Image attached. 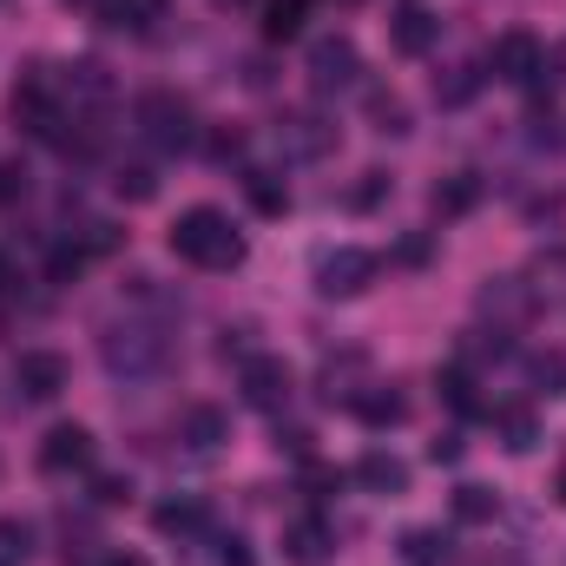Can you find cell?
I'll return each instance as SVG.
<instances>
[{"mask_svg":"<svg viewBox=\"0 0 566 566\" xmlns=\"http://www.w3.org/2000/svg\"><path fill=\"white\" fill-rule=\"evenodd\" d=\"M13 198H27V171L20 165H0V205H13Z\"/></svg>","mask_w":566,"mask_h":566,"instance_id":"obj_30","label":"cell"},{"mask_svg":"<svg viewBox=\"0 0 566 566\" xmlns=\"http://www.w3.org/2000/svg\"><path fill=\"white\" fill-rule=\"evenodd\" d=\"M356 481H363L369 494H409V461H396V454L369 448V454L356 461Z\"/></svg>","mask_w":566,"mask_h":566,"instance_id":"obj_13","label":"cell"},{"mask_svg":"<svg viewBox=\"0 0 566 566\" xmlns=\"http://www.w3.org/2000/svg\"><path fill=\"white\" fill-rule=\"evenodd\" d=\"M434 389H441V402H448V409H461V416H474V409H481V402H474V376H468V369H441V376H434Z\"/></svg>","mask_w":566,"mask_h":566,"instance_id":"obj_20","label":"cell"},{"mask_svg":"<svg viewBox=\"0 0 566 566\" xmlns=\"http://www.w3.org/2000/svg\"><path fill=\"white\" fill-rule=\"evenodd\" d=\"M277 448H290V454L303 461V454H310V428H290V434H277Z\"/></svg>","mask_w":566,"mask_h":566,"instance_id":"obj_32","label":"cell"},{"mask_svg":"<svg viewBox=\"0 0 566 566\" xmlns=\"http://www.w3.org/2000/svg\"><path fill=\"white\" fill-rule=\"evenodd\" d=\"M99 356H106V369H113V376H126V382H151V376L171 363V336H165L158 323L126 316V323H106Z\"/></svg>","mask_w":566,"mask_h":566,"instance_id":"obj_2","label":"cell"},{"mask_svg":"<svg viewBox=\"0 0 566 566\" xmlns=\"http://www.w3.org/2000/svg\"><path fill=\"white\" fill-rule=\"evenodd\" d=\"M474 86H481V80H474V66H461L448 86H434V99H441V106H461V99H474Z\"/></svg>","mask_w":566,"mask_h":566,"instance_id":"obj_26","label":"cell"},{"mask_svg":"<svg viewBox=\"0 0 566 566\" xmlns=\"http://www.w3.org/2000/svg\"><path fill=\"white\" fill-rule=\"evenodd\" d=\"M178 441H191L198 454H218V448L231 441V416L211 409V402H191V409L178 416Z\"/></svg>","mask_w":566,"mask_h":566,"instance_id":"obj_11","label":"cell"},{"mask_svg":"<svg viewBox=\"0 0 566 566\" xmlns=\"http://www.w3.org/2000/svg\"><path fill=\"white\" fill-rule=\"evenodd\" d=\"M133 113H139V133H145L151 145H165V151L191 145V106H185L178 93H145Z\"/></svg>","mask_w":566,"mask_h":566,"instance_id":"obj_6","label":"cell"},{"mask_svg":"<svg viewBox=\"0 0 566 566\" xmlns=\"http://www.w3.org/2000/svg\"><path fill=\"white\" fill-rule=\"evenodd\" d=\"M310 86H316V93H349V86H363V53H356L349 33H329V40L310 46Z\"/></svg>","mask_w":566,"mask_h":566,"instance_id":"obj_4","label":"cell"},{"mask_svg":"<svg viewBox=\"0 0 566 566\" xmlns=\"http://www.w3.org/2000/svg\"><path fill=\"white\" fill-rule=\"evenodd\" d=\"M329 547H336V541H329L323 521H290V527H283V554H290L296 566H323Z\"/></svg>","mask_w":566,"mask_h":566,"instance_id":"obj_14","label":"cell"},{"mask_svg":"<svg viewBox=\"0 0 566 566\" xmlns=\"http://www.w3.org/2000/svg\"><path fill=\"white\" fill-rule=\"evenodd\" d=\"M238 389H244V402H251V409L277 416L296 382H290V363H283V356H264V349H258V356H238Z\"/></svg>","mask_w":566,"mask_h":566,"instance_id":"obj_5","label":"cell"},{"mask_svg":"<svg viewBox=\"0 0 566 566\" xmlns=\"http://www.w3.org/2000/svg\"><path fill=\"white\" fill-rule=\"evenodd\" d=\"M151 527H158V534L191 541V534H205V507H198V501H165V507L151 514Z\"/></svg>","mask_w":566,"mask_h":566,"instance_id":"obj_15","label":"cell"},{"mask_svg":"<svg viewBox=\"0 0 566 566\" xmlns=\"http://www.w3.org/2000/svg\"><path fill=\"white\" fill-rule=\"evenodd\" d=\"M349 409H356V422H363V428H402V422H409V396H402V389H389V382H363Z\"/></svg>","mask_w":566,"mask_h":566,"instance_id":"obj_10","label":"cell"},{"mask_svg":"<svg viewBox=\"0 0 566 566\" xmlns=\"http://www.w3.org/2000/svg\"><path fill=\"white\" fill-rule=\"evenodd\" d=\"M251 205H258L264 218H283V211H290V191H283L271 171H251Z\"/></svg>","mask_w":566,"mask_h":566,"instance_id":"obj_23","label":"cell"},{"mask_svg":"<svg viewBox=\"0 0 566 566\" xmlns=\"http://www.w3.org/2000/svg\"><path fill=\"white\" fill-rule=\"evenodd\" d=\"M277 139H283L290 158H323V151H336V126H323L316 113H290Z\"/></svg>","mask_w":566,"mask_h":566,"instance_id":"obj_12","label":"cell"},{"mask_svg":"<svg viewBox=\"0 0 566 566\" xmlns=\"http://www.w3.org/2000/svg\"><path fill=\"white\" fill-rule=\"evenodd\" d=\"M554 494H560V507H566V461H560V474H554Z\"/></svg>","mask_w":566,"mask_h":566,"instance_id":"obj_35","label":"cell"},{"mask_svg":"<svg viewBox=\"0 0 566 566\" xmlns=\"http://www.w3.org/2000/svg\"><path fill=\"white\" fill-rule=\"evenodd\" d=\"M40 468L46 474H86L93 468V434L80 422H53L46 441H40Z\"/></svg>","mask_w":566,"mask_h":566,"instance_id":"obj_8","label":"cell"},{"mask_svg":"<svg viewBox=\"0 0 566 566\" xmlns=\"http://www.w3.org/2000/svg\"><path fill=\"white\" fill-rule=\"evenodd\" d=\"M501 434H507L514 454H527V448H534V416H527V409H507V416H501Z\"/></svg>","mask_w":566,"mask_h":566,"instance_id":"obj_24","label":"cell"},{"mask_svg":"<svg viewBox=\"0 0 566 566\" xmlns=\"http://www.w3.org/2000/svg\"><path fill=\"white\" fill-rule=\"evenodd\" d=\"M7 296H13V271H7V258H0V310H7Z\"/></svg>","mask_w":566,"mask_h":566,"instance_id":"obj_34","label":"cell"},{"mask_svg":"<svg viewBox=\"0 0 566 566\" xmlns=\"http://www.w3.org/2000/svg\"><path fill=\"white\" fill-rule=\"evenodd\" d=\"M106 566H145V560H106Z\"/></svg>","mask_w":566,"mask_h":566,"instance_id":"obj_36","label":"cell"},{"mask_svg":"<svg viewBox=\"0 0 566 566\" xmlns=\"http://www.w3.org/2000/svg\"><path fill=\"white\" fill-rule=\"evenodd\" d=\"M434 33H441V20L422 13V7H409V13L396 20V46H402V53H428V46H434Z\"/></svg>","mask_w":566,"mask_h":566,"instance_id":"obj_16","label":"cell"},{"mask_svg":"<svg viewBox=\"0 0 566 566\" xmlns=\"http://www.w3.org/2000/svg\"><path fill=\"white\" fill-rule=\"evenodd\" d=\"M369 283H376V251H363V244H343V251L316 258V296H329V303H349Z\"/></svg>","mask_w":566,"mask_h":566,"instance_id":"obj_3","label":"cell"},{"mask_svg":"<svg viewBox=\"0 0 566 566\" xmlns=\"http://www.w3.org/2000/svg\"><path fill=\"white\" fill-rule=\"evenodd\" d=\"M369 119H376V133H389V139L409 133V106H402L396 93H369Z\"/></svg>","mask_w":566,"mask_h":566,"instance_id":"obj_19","label":"cell"},{"mask_svg":"<svg viewBox=\"0 0 566 566\" xmlns=\"http://www.w3.org/2000/svg\"><path fill=\"white\" fill-rule=\"evenodd\" d=\"M126 494H133V488H126L119 474H99V481H93V501H99V507H119Z\"/></svg>","mask_w":566,"mask_h":566,"instance_id":"obj_29","label":"cell"},{"mask_svg":"<svg viewBox=\"0 0 566 566\" xmlns=\"http://www.w3.org/2000/svg\"><path fill=\"white\" fill-rule=\"evenodd\" d=\"M303 33V0H271L264 7V40H296Z\"/></svg>","mask_w":566,"mask_h":566,"instance_id":"obj_21","label":"cell"},{"mask_svg":"<svg viewBox=\"0 0 566 566\" xmlns=\"http://www.w3.org/2000/svg\"><path fill=\"white\" fill-rule=\"evenodd\" d=\"M534 389H547V396H566V363H534Z\"/></svg>","mask_w":566,"mask_h":566,"instance_id":"obj_28","label":"cell"},{"mask_svg":"<svg viewBox=\"0 0 566 566\" xmlns=\"http://www.w3.org/2000/svg\"><path fill=\"white\" fill-rule=\"evenodd\" d=\"M113 185H119V198H133V205H145V198H151V191H158V178H151V171H145V165H126V171H119V178H113Z\"/></svg>","mask_w":566,"mask_h":566,"instance_id":"obj_25","label":"cell"},{"mask_svg":"<svg viewBox=\"0 0 566 566\" xmlns=\"http://www.w3.org/2000/svg\"><path fill=\"white\" fill-rule=\"evenodd\" d=\"M488 66H494L507 86H534V80L547 73V46H541L534 33H501L494 53H488Z\"/></svg>","mask_w":566,"mask_h":566,"instance_id":"obj_7","label":"cell"},{"mask_svg":"<svg viewBox=\"0 0 566 566\" xmlns=\"http://www.w3.org/2000/svg\"><path fill=\"white\" fill-rule=\"evenodd\" d=\"M474 205V178H454L448 191H434V211H468Z\"/></svg>","mask_w":566,"mask_h":566,"instance_id":"obj_27","label":"cell"},{"mask_svg":"<svg viewBox=\"0 0 566 566\" xmlns=\"http://www.w3.org/2000/svg\"><path fill=\"white\" fill-rule=\"evenodd\" d=\"M494 514H501V501H494L488 488H474V481H468V488H454V521L481 527V521H494Z\"/></svg>","mask_w":566,"mask_h":566,"instance_id":"obj_17","label":"cell"},{"mask_svg":"<svg viewBox=\"0 0 566 566\" xmlns=\"http://www.w3.org/2000/svg\"><path fill=\"white\" fill-rule=\"evenodd\" d=\"M33 554V527L27 521H0V566H27Z\"/></svg>","mask_w":566,"mask_h":566,"instance_id":"obj_22","label":"cell"},{"mask_svg":"<svg viewBox=\"0 0 566 566\" xmlns=\"http://www.w3.org/2000/svg\"><path fill=\"white\" fill-rule=\"evenodd\" d=\"M402 560L409 566H441L448 560V541H441L434 527H416V534H402Z\"/></svg>","mask_w":566,"mask_h":566,"instance_id":"obj_18","label":"cell"},{"mask_svg":"<svg viewBox=\"0 0 566 566\" xmlns=\"http://www.w3.org/2000/svg\"><path fill=\"white\" fill-rule=\"evenodd\" d=\"M13 389H20L27 402H53V396L66 389V356H53V349H20Z\"/></svg>","mask_w":566,"mask_h":566,"instance_id":"obj_9","label":"cell"},{"mask_svg":"<svg viewBox=\"0 0 566 566\" xmlns=\"http://www.w3.org/2000/svg\"><path fill=\"white\" fill-rule=\"evenodd\" d=\"M428 454H434V461H461V441H454V434H441V441H434Z\"/></svg>","mask_w":566,"mask_h":566,"instance_id":"obj_33","label":"cell"},{"mask_svg":"<svg viewBox=\"0 0 566 566\" xmlns=\"http://www.w3.org/2000/svg\"><path fill=\"white\" fill-rule=\"evenodd\" d=\"M218 566H251V547H244L238 534H224V541H218Z\"/></svg>","mask_w":566,"mask_h":566,"instance_id":"obj_31","label":"cell"},{"mask_svg":"<svg viewBox=\"0 0 566 566\" xmlns=\"http://www.w3.org/2000/svg\"><path fill=\"white\" fill-rule=\"evenodd\" d=\"M171 251L185 264H198V271H231V264H244V231L218 205H191L171 224Z\"/></svg>","mask_w":566,"mask_h":566,"instance_id":"obj_1","label":"cell"}]
</instances>
